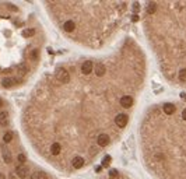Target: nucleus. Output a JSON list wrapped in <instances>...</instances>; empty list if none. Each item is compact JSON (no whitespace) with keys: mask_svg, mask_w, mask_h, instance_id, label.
Listing matches in <instances>:
<instances>
[{"mask_svg":"<svg viewBox=\"0 0 186 179\" xmlns=\"http://www.w3.org/2000/svg\"><path fill=\"white\" fill-rule=\"evenodd\" d=\"M121 105L123 108H130L133 105V98L130 95H123L121 98Z\"/></svg>","mask_w":186,"mask_h":179,"instance_id":"20e7f679","label":"nucleus"},{"mask_svg":"<svg viewBox=\"0 0 186 179\" xmlns=\"http://www.w3.org/2000/svg\"><path fill=\"white\" fill-rule=\"evenodd\" d=\"M3 107V100H1V98H0V108Z\"/></svg>","mask_w":186,"mask_h":179,"instance_id":"c85d7f7f","label":"nucleus"},{"mask_svg":"<svg viewBox=\"0 0 186 179\" xmlns=\"http://www.w3.org/2000/svg\"><path fill=\"white\" fill-rule=\"evenodd\" d=\"M93 70H94V63L91 60H86L81 65V72H83V74H90Z\"/></svg>","mask_w":186,"mask_h":179,"instance_id":"7ed1b4c3","label":"nucleus"},{"mask_svg":"<svg viewBox=\"0 0 186 179\" xmlns=\"http://www.w3.org/2000/svg\"><path fill=\"white\" fill-rule=\"evenodd\" d=\"M111 159H112V158L109 157V155H107V157L104 158V161H102V165H101V166H107V165H109V164H111Z\"/></svg>","mask_w":186,"mask_h":179,"instance_id":"412c9836","label":"nucleus"},{"mask_svg":"<svg viewBox=\"0 0 186 179\" xmlns=\"http://www.w3.org/2000/svg\"><path fill=\"white\" fill-rule=\"evenodd\" d=\"M74 28H76V24H74V21H72V20H69V21H66L65 24H63V29H65L66 32H73Z\"/></svg>","mask_w":186,"mask_h":179,"instance_id":"9b49d317","label":"nucleus"},{"mask_svg":"<svg viewBox=\"0 0 186 179\" xmlns=\"http://www.w3.org/2000/svg\"><path fill=\"white\" fill-rule=\"evenodd\" d=\"M8 122V114L7 112H0V125L6 126Z\"/></svg>","mask_w":186,"mask_h":179,"instance_id":"4468645a","label":"nucleus"},{"mask_svg":"<svg viewBox=\"0 0 186 179\" xmlns=\"http://www.w3.org/2000/svg\"><path fill=\"white\" fill-rule=\"evenodd\" d=\"M28 72V66L25 65V63H21V65L18 66V69H17V73H18V76L22 77V76H25Z\"/></svg>","mask_w":186,"mask_h":179,"instance_id":"f8f14e48","label":"nucleus"},{"mask_svg":"<svg viewBox=\"0 0 186 179\" xmlns=\"http://www.w3.org/2000/svg\"><path fill=\"white\" fill-rule=\"evenodd\" d=\"M38 55H39V52H38V50H32V53H31V59H32V60H36V59H38Z\"/></svg>","mask_w":186,"mask_h":179,"instance_id":"5701e85b","label":"nucleus"},{"mask_svg":"<svg viewBox=\"0 0 186 179\" xmlns=\"http://www.w3.org/2000/svg\"><path fill=\"white\" fill-rule=\"evenodd\" d=\"M32 179H48V176L43 173V172H34L32 173Z\"/></svg>","mask_w":186,"mask_h":179,"instance_id":"f3484780","label":"nucleus"},{"mask_svg":"<svg viewBox=\"0 0 186 179\" xmlns=\"http://www.w3.org/2000/svg\"><path fill=\"white\" fill-rule=\"evenodd\" d=\"M72 165L73 168H76V169H80V168H83V165H84V158L83 157H74L72 159Z\"/></svg>","mask_w":186,"mask_h":179,"instance_id":"423d86ee","label":"nucleus"},{"mask_svg":"<svg viewBox=\"0 0 186 179\" xmlns=\"http://www.w3.org/2000/svg\"><path fill=\"white\" fill-rule=\"evenodd\" d=\"M56 79L59 83L67 84V83L70 81V74H69V72H67L66 69H60V70H57V73H56Z\"/></svg>","mask_w":186,"mask_h":179,"instance_id":"f257e3e1","label":"nucleus"},{"mask_svg":"<svg viewBox=\"0 0 186 179\" xmlns=\"http://www.w3.org/2000/svg\"><path fill=\"white\" fill-rule=\"evenodd\" d=\"M34 34H35V29L34 28H28V29H24L22 31V36L24 38H29V36H32Z\"/></svg>","mask_w":186,"mask_h":179,"instance_id":"dca6fc26","label":"nucleus"},{"mask_svg":"<svg viewBox=\"0 0 186 179\" xmlns=\"http://www.w3.org/2000/svg\"><path fill=\"white\" fill-rule=\"evenodd\" d=\"M3 159H4L6 164H10V162H11V155H10V153H8L7 150H3Z\"/></svg>","mask_w":186,"mask_h":179,"instance_id":"a211bd4d","label":"nucleus"},{"mask_svg":"<svg viewBox=\"0 0 186 179\" xmlns=\"http://www.w3.org/2000/svg\"><path fill=\"white\" fill-rule=\"evenodd\" d=\"M0 179H4V175H3V173H0Z\"/></svg>","mask_w":186,"mask_h":179,"instance_id":"c756f323","label":"nucleus"},{"mask_svg":"<svg viewBox=\"0 0 186 179\" xmlns=\"http://www.w3.org/2000/svg\"><path fill=\"white\" fill-rule=\"evenodd\" d=\"M94 70H95V76L97 77H102L105 74V72H107V67H105V65H102V63H97V66L94 67Z\"/></svg>","mask_w":186,"mask_h":179,"instance_id":"0eeeda50","label":"nucleus"},{"mask_svg":"<svg viewBox=\"0 0 186 179\" xmlns=\"http://www.w3.org/2000/svg\"><path fill=\"white\" fill-rule=\"evenodd\" d=\"M182 119H183V120H186V108L183 109V112H182Z\"/></svg>","mask_w":186,"mask_h":179,"instance_id":"a878e982","label":"nucleus"},{"mask_svg":"<svg viewBox=\"0 0 186 179\" xmlns=\"http://www.w3.org/2000/svg\"><path fill=\"white\" fill-rule=\"evenodd\" d=\"M97 153V148H91V154H95Z\"/></svg>","mask_w":186,"mask_h":179,"instance_id":"cd10ccee","label":"nucleus"},{"mask_svg":"<svg viewBox=\"0 0 186 179\" xmlns=\"http://www.w3.org/2000/svg\"><path fill=\"white\" fill-rule=\"evenodd\" d=\"M109 178L111 179H118V171H116V169H112V171L109 172Z\"/></svg>","mask_w":186,"mask_h":179,"instance_id":"4be33fe9","label":"nucleus"},{"mask_svg":"<svg viewBox=\"0 0 186 179\" xmlns=\"http://www.w3.org/2000/svg\"><path fill=\"white\" fill-rule=\"evenodd\" d=\"M155 11H157V3L150 1V3L147 4V13H148V14H153V13H155Z\"/></svg>","mask_w":186,"mask_h":179,"instance_id":"2eb2a0df","label":"nucleus"},{"mask_svg":"<svg viewBox=\"0 0 186 179\" xmlns=\"http://www.w3.org/2000/svg\"><path fill=\"white\" fill-rule=\"evenodd\" d=\"M1 86L4 87V88H10V87L14 86V80L11 79V77H6V79L1 80Z\"/></svg>","mask_w":186,"mask_h":179,"instance_id":"ddd939ff","label":"nucleus"},{"mask_svg":"<svg viewBox=\"0 0 186 179\" xmlns=\"http://www.w3.org/2000/svg\"><path fill=\"white\" fill-rule=\"evenodd\" d=\"M139 8H140L139 3H134V4H133V10H134V13H139Z\"/></svg>","mask_w":186,"mask_h":179,"instance_id":"393cba45","label":"nucleus"},{"mask_svg":"<svg viewBox=\"0 0 186 179\" xmlns=\"http://www.w3.org/2000/svg\"><path fill=\"white\" fill-rule=\"evenodd\" d=\"M11 140H13V133H11V132L4 133V136H3V141H4V143H10Z\"/></svg>","mask_w":186,"mask_h":179,"instance_id":"6ab92c4d","label":"nucleus"},{"mask_svg":"<svg viewBox=\"0 0 186 179\" xmlns=\"http://www.w3.org/2000/svg\"><path fill=\"white\" fill-rule=\"evenodd\" d=\"M162 111H164L165 115H172L175 112V105L173 104H164V107H162Z\"/></svg>","mask_w":186,"mask_h":179,"instance_id":"1a4fd4ad","label":"nucleus"},{"mask_svg":"<svg viewBox=\"0 0 186 179\" xmlns=\"http://www.w3.org/2000/svg\"><path fill=\"white\" fill-rule=\"evenodd\" d=\"M101 169H102V166H97V168H95V171H97V172H100Z\"/></svg>","mask_w":186,"mask_h":179,"instance_id":"bb28decb","label":"nucleus"},{"mask_svg":"<svg viewBox=\"0 0 186 179\" xmlns=\"http://www.w3.org/2000/svg\"><path fill=\"white\" fill-rule=\"evenodd\" d=\"M129 122V118H127V115L125 114H118L115 116V123L119 126V127H125L126 125Z\"/></svg>","mask_w":186,"mask_h":179,"instance_id":"f03ea898","label":"nucleus"},{"mask_svg":"<svg viewBox=\"0 0 186 179\" xmlns=\"http://www.w3.org/2000/svg\"><path fill=\"white\" fill-rule=\"evenodd\" d=\"M15 173L18 175V178L24 179L27 175H28V168H25V166H17V169H15Z\"/></svg>","mask_w":186,"mask_h":179,"instance_id":"6e6552de","label":"nucleus"},{"mask_svg":"<svg viewBox=\"0 0 186 179\" xmlns=\"http://www.w3.org/2000/svg\"><path fill=\"white\" fill-rule=\"evenodd\" d=\"M60 151H62V146L59 143H53L50 146V154H52V155H59Z\"/></svg>","mask_w":186,"mask_h":179,"instance_id":"9d476101","label":"nucleus"},{"mask_svg":"<svg viewBox=\"0 0 186 179\" xmlns=\"http://www.w3.org/2000/svg\"><path fill=\"white\" fill-rule=\"evenodd\" d=\"M97 143L100 147H105L109 144V136L108 134H100V136L97 137Z\"/></svg>","mask_w":186,"mask_h":179,"instance_id":"39448f33","label":"nucleus"},{"mask_svg":"<svg viewBox=\"0 0 186 179\" xmlns=\"http://www.w3.org/2000/svg\"><path fill=\"white\" fill-rule=\"evenodd\" d=\"M179 79L182 80V81H186V69H182L179 72Z\"/></svg>","mask_w":186,"mask_h":179,"instance_id":"aec40b11","label":"nucleus"},{"mask_svg":"<svg viewBox=\"0 0 186 179\" xmlns=\"http://www.w3.org/2000/svg\"><path fill=\"white\" fill-rule=\"evenodd\" d=\"M17 159H18V162H21V164H24V162H25V159H27V157H25L24 154H20V155L17 157Z\"/></svg>","mask_w":186,"mask_h":179,"instance_id":"b1692460","label":"nucleus"}]
</instances>
